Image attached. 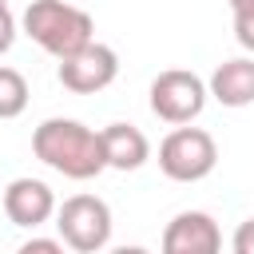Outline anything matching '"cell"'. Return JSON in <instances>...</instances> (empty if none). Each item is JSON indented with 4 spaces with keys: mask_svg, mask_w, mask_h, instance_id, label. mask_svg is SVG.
I'll return each mask as SVG.
<instances>
[{
    "mask_svg": "<svg viewBox=\"0 0 254 254\" xmlns=\"http://www.w3.org/2000/svg\"><path fill=\"white\" fill-rule=\"evenodd\" d=\"M20 28L56 60H71L75 52L95 44V20L67 0H32L20 16Z\"/></svg>",
    "mask_w": 254,
    "mask_h": 254,
    "instance_id": "obj_2",
    "label": "cell"
},
{
    "mask_svg": "<svg viewBox=\"0 0 254 254\" xmlns=\"http://www.w3.org/2000/svg\"><path fill=\"white\" fill-rule=\"evenodd\" d=\"M28 107V79L16 67L0 64V119H16Z\"/></svg>",
    "mask_w": 254,
    "mask_h": 254,
    "instance_id": "obj_11",
    "label": "cell"
},
{
    "mask_svg": "<svg viewBox=\"0 0 254 254\" xmlns=\"http://www.w3.org/2000/svg\"><path fill=\"white\" fill-rule=\"evenodd\" d=\"M234 16V40L254 56V0H226Z\"/></svg>",
    "mask_w": 254,
    "mask_h": 254,
    "instance_id": "obj_12",
    "label": "cell"
},
{
    "mask_svg": "<svg viewBox=\"0 0 254 254\" xmlns=\"http://www.w3.org/2000/svg\"><path fill=\"white\" fill-rule=\"evenodd\" d=\"M32 151L44 167H52V171H60L64 179H75V183H87L99 171H107L99 131L83 127L79 119H64V115L44 119L32 131Z\"/></svg>",
    "mask_w": 254,
    "mask_h": 254,
    "instance_id": "obj_1",
    "label": "cell"
},
{
    "mask_svg": "<svg viewBox=\"0 0 254 254\" xmlns=\"http://www.w3.org/2000/svg\"><path fill=\"white\" fill-rule=\"evenodd\" d=\"M147 95H151V111H155L163 123H175V127L198 119L202 107H206V99H210L206 79L194 75V71H187V67H167V71H159V75L151 79V91H147Z\"/></svg>",
    "mask_w": 254,
    "mask_h": 254,
    "instance_id": "obj_5",
    "label": "cell"
},
{
    "mask_svg": "<svg viewBox=\"0 0 254 254\" xmlns=\"http://www.w3.org/2000/svg\"><path fill=\"white\" fill-rule=\"evenodd\" d=\"M0 202H4V214H8V222L12 226H24V230H36V226H44L60 206H56V194H52V187L44 183V179H12L8 187H4V194H0Z\"/></svg>",
    "mask_w": 254,
    "mask_h": 254,
    "instance_id": "obj_7",
    "label": "cell"
},
{
    "mask_svg": "<svg viewBox=\"0 0 254 254\" xmlns=\"http://www.w3.org/2000/svg\"><path fill=\"white\" fill-rule=\"evenodd\" d=\"M218 163V143L202 127H175L159 143V171L171 183H198L214 171Z\"/></svg>",
    "mask_w": 254,
    "mask_h": 254,
    "instance_id": "obj_4",
    "label": "cell"
},
{
    "mask_svg": "<svg viewBox=\"0 0 254 254\" xmlns=\"http://www.w3.org/2000/svg\"><path fill=\"white\" fill-rule=\"evenodd\" d=\"M60 242L75 254H99L111 242V206L99 194H71L56 210Z\"/></svg>",
    "mask_w": 254,
    "mask_h": 254,
    "instance_id": "obj_3",
    "label": "cell"
},
{
    "mask_svg": "<svg viewBox=\"0 0 254 254\" xmlns=\"http://www.w3.org/2000/svg\"><path fill=\"white\" fill-rule=\"evenodd\" d=\"M230 250H234V254H254V218L238 222V230H234V238H230Z\"/></svg>",
    "mask_w": 254,
    "mask_h": 254,
    "instance_id": "obj_13",
    "label": "cell"
},
{
    "mask_svg": "<svg viewBox=\"0 0 254 254\" xmlns=\"http://www.w3.org/2000/svg\"><path fill=\"white\" fill-rule=\"evenodd\" d=\"M206 91H210L222 107H250V103H254V56L222 60V64L210 71Z\"/></svg>",
    "mask_w": 254,
    "mask_h": 254,
    "instance_id": "obj_9",
    "label": "cell"
},
{
    "mask_svg": "<svg viewBox=\"0 0 254 254\" xmlns=\"http://www.w3.org/2000/svg\"><path fill=\"white\" fill-rule=\"evenodd\" d=\"M12 44H16V16H12L8 8H0V56H4Z\"/></svg>",
    "mask_w": 254,
    "mask_h": 254,
    "instance_id": "obj_15",
    "label": "cell"
},
{
    "mask_svg": "<svg viewBox=\"0 0 254 254\" xmlns=\"http://www.w3.org/2000/svg\"><path fill=\"white\" fill-rule=\"evenodd\" d=\"M0 8H8V0H0Z\"/></svg>",
    "mask_w": 254,
    "mask_h": 254,
    "instance_id": "obj_17",
    "label": "cell"
},
{
    "mask_svg": "<svg viewBox=\"0 0 254 254\" xmlns=\"http://www.w3.org/2000/svg\"><path fill=\"white\" fill-rule=\"evenodd\" d=\"M16 254H64V242L60 238H28Z\"/></svg>",
    "mask_w": 254,
    "mask_h": 254,
    "instance_id": "obj_14",
    "label": "cell"
},
{
    "mask_svg": "<svg viewBox=\"0 0 254 254\" xmlns=\"http://www.w3.org/2000/svg\"><path fill=\"white\" fill-rule=\"evenodd\" d=\"M99 139H103V159H107V167H115V171H139V167L151 159L147 135H143L139 127H131V123H107V127L99 131Z\"/></svg>",
    "mask_w": 254,
    "mask_h": 254,
    "instance_id": "obj_10",
    "label": "cell"
},
{
    "mask_svg": "<svg viewBox=\"0 0 254 254\" xmlns=\"http://www.w3.org/2000/svg\"><path fill=\"white\" fill-rule=\"evenodd\" d=\"M107 254H151L147 246H115V250H107Z\"/></svg>",
    "mask_w": 254,
    "mask_h": 254,
    "instance_id": "obj_16",
    "label": "cell"
},
{
    "mask_svg": "<svg viewBox=\"0 0 254 254\" xmlns=\"http://www.w3.org/2000/svg\"><path fill=\"white\" fill-rule=\"evenodd\" d=\"M56 75H60V83H64L67 91H75V95H95V91H103V87L115 83V75H119V56H115V48H107V44L95 40V44H87L83 52H75L71 60H60Z\"/></svg>",
    "mask_w": 254,
    "mask_h": 254,
    "instance_id": "obj_6",
    "label": "cell"
},
{
    "mask_svg": "<svg viewBox=\"0 0 254 254\" xmlns=\"http://www.w3.org/2000/svg\"><path fill=\"white\" fill-rule=\"evenodd\" d=\"M159 254H222V230L206 210H183L167 222Z\"/></svg>",
    "mask_w": 254,
    "mask_h": 254,
    "instance_id": "obj_8",
    "label": "cell"
}]
</instances>
